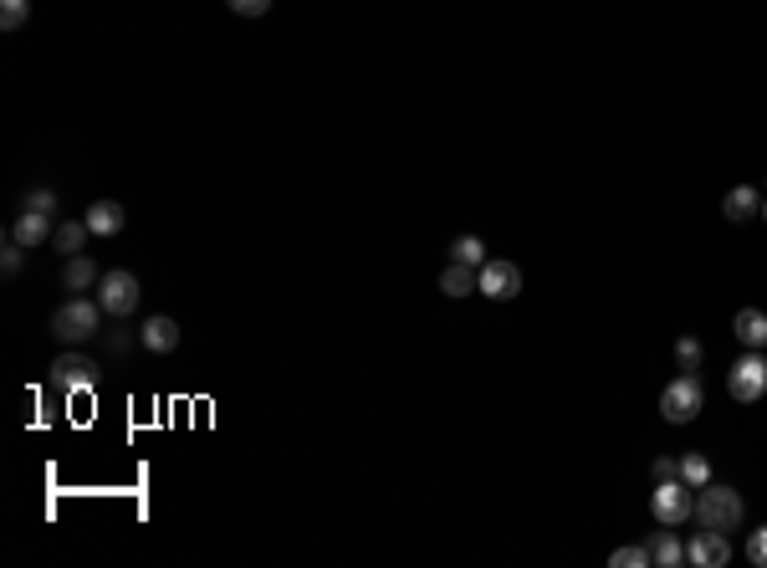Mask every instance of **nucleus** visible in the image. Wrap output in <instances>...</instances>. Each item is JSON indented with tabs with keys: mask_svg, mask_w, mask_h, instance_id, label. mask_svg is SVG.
<instances>
[{
	"mask_svg": "<svg viewBox=\"0 0 767 568\" xmlns=\"http://www.w3.org/2000/svg\"><path fill=\"white\" fill-rule=\"evenodd\" d=\"M675 476H681V482L696 492V487H706V482H711V461H706L701 451H686L681 461H675Z\"/></svg>",
	"mask_w": 767,
	"mask_h": 568,
	"instance_id": "a211bd4d",
	"label": "nucleus"
},
{
	"mask_svg": "<svg viewBox=\"0 0 767 568\" xmlns=\"http://www.w3.org/2000/svg\"><path fill=\"white\" fill-rule=\"evenodd\" d=\"M103 302H93V297H82V292H72L62 308L52 313V333L62 338V343H87L98 328H103Z\"/></svg>",
	"mask_w": 767,
	"mask_h": 568,
	"instance_id": "f03ea898",
	"label": "nucleus"
},
{
	"mask_svg": "<svg viewBox=\"0 0 767 568\" xmlns=\"http://www.w3.org/2000/svg\"><path fill=\"white\" fill-rule=\"evenodd\" d=\"M225 6H231L236 16H266V11H272V0H225Z\"/></svg>",
	"mask_w": 767,
	"mask_h": 568,
	"instance_id": "a878e982",
	"label": "nucleus"
},
{
	"mask_svg": "<svg viewBox=\"0 0 767 568\" xmlns=\"http://www.w3.org/2000/svg\"><path fill=\"white\" fill-rule=\"evenodd\" d=\"M440 292L445 297H471V292H481V272L476 267H461V261H450V267L440 272Z\"/></svg>",
	"mask_w": 767,
	"mask_h": 568,
	"instance_id": "ddd939ff",
	"label": "nucleus"
},
{
	"mask_svg": "<svg viewBox=\"0 0 767 568\" xmlns=\"http://www.w3.org/2000/svg\"><path fill=\"white\" fill-rule=\"evenodd\" d=\"M52 231H57V226H52V215L26 205V215L11 226V241H21V246H41V241H52Z\"/></svg>",
	"mask_w": 767,
	"mask_h": 568,
	"instance_id": "9d476101",
	"label": "nucleus"
},
{
	"mask_svg": "<svg viewBox=\"0 0 767 568\" xmlns=\"http://www.w3.org/2000/svg\"><path fill=\"white\" fill-rule=\"evenodd\" d=\"M762 215H767V200H762Z\"/></svg>",
	"mask_w": 767,
	"mask_h": 568,
	"instance_id": "c85d7f7f",
	"label": "nucleus"
},
{
	"mask_svg": "<svg viewBox=\"0 0 767 568\" xmlns=\"http://www.w3.org/2000/svg\"><path fill=\"white\" fill-rule=\"evenodd\" d=\"M727 558H732L727 533H711V528H701V533L686 543V563H696V568H727Z\"/></svg>",
	"mask_w": 767,
	"mask_h": 568,
	"instance_id": "1a4fd4ad",
	"label": "nucleus"
},
{
	"mask_svg": "<svg viewBox=\"0 0 767 568\" xmlns=\"http://www.w3.org/2000/svg\"><path fill=\"white\" fill-rule=\"evenodd\" d=\"M727 221H752V215H762V195L752 190V185H737V190H727Z\"/></svg>",
	"mask_w": 767,
	"mask_h": 568,
	"instance_id": "dca6fc26",
	"label": "nucleus"
},
{
	"mask_svg": "<svg viewBox=\"0 0 767 568\" xmlns=\"http://www.w3.org/2000/svg\"><path fill=\"white\" fill-rule=\"evenodd\" d=\"M701 354H706L701 338H681V343H675V364H681V369H696V364H701Z\"/></svg>",
	"mask_w": 767,
	"mask_h": 568,
	"instance_id": "5701e85b",
	"label": "nucleus"
},
{
	"mask_svg": "<svg viewBox=\"0 0 767 568\" xmlns=\"http://www.w3.org/2000/svg\"><path fill=\"white\" fill-rule=\"evenodd\" d=\"M650 512H655L660 528H686V517L696 512V497H691V487L681 482V476H665V482H655V492H650Z\"/></svg>",
	"mask_w": 767,
	"mask_h": 568,
	"instance_id": "7ed1b4c3",
	"label": "nucleus"
},
{
	"mask_svg": "<svg viewBox=\"0 0 767 568\" xmlns=\"http://www.w3.org/2000/svg\"><path fill=\"white\" fill-rule=\"evenodd\" d=\"M82 221L93 226V236H118L123 231V205L118 200H98V205H87Z\"/></svg>",
	"mask_w": 767,
	"mask_h": 568,
	"instance_id": "4468645a",
	"label": "nucleus"
},
{
	"mask_svg": "<svg viewBox=\"0 0 767 568\" xmlns=\"http://www.w3.org/2000/svg\"><path fill=\"white\" fill-rule=\"evenodd\" d=\"M98 302H103L108 318H128L133 308H139V277H133V272H103Z\"/></svg>",
	"mask_w": 767,
	"mask_h": 568,
	"instance_id": "423d86ee",
	"label": "nucleus"
},
{
	"mask_svg": "<svg viewBox=\"0 0 767 568\" xmlns=\"http://www.w3.org/2000/svg\"><path fill=\"white\" fill-rule=\"evenodd\" d=\"M609 563H614V568H645V563H650V543H645V548H614Z\"/></svg>",
	"mask_w": 767,
	"mask_h": 568,
	"instance_id": "4be33fe9",
	"label": "nucleus"
},
{
	"mask_svg": "<svg viewBox=\"0 0 767 568\" xmlns=\"http://www.w3.org/2000/svg\"><path fill=\"white\" fill-rule=\"evenodd\" d=\"M93 282H103V272L93 267V261H87L82 251H77V256H67V267H62V287H67V292H87Z\"/></svg>",
	"mask_w": 767,
	"mask_h": 568,
	"instance_id": "2eb2a0df",
	"label": "nucleus"
},
{
	"mask_svg": "<svg viewBox=\"0 0 767 568\" xmlns=\"http://www.w3.org/2000/svg\"><path fill=\"white\" fill-rule=\"evenodd\" d=\"M650 563L655 568H681L686 563V543L675 538V533H655L650 538Z\"/></svg>",
	"mask_w": 767,
	"mask_h": 568,
	"instance_id": "f3484780",
	"label": "nucleus"
},
{
	"mask_svg": "<svg viewBox=\"0 0 767 568\" xmlns=\"http://www.w3.org/2000/svg\"><path fill=\"white\" fill-rule=\"evenodd\" d=\"M517 292H522V267H517V261H486V267H481V297L512 302Z\"/></svg>",
	"mask_w": 767,
	"mask_h": 568,
	"instance_id": "0eeeda50",
	"label": "nucleus"
},
{
	"mask_svg": "<svg viewBox=\"0 0 767 568\" xmlns=\"http://www.w3.org/2000/svg\"><path fill=\"white\" fill-rule=\"evenodd\" d=\"M450 261H461V267H486V246H481V236H456L450 241Z\"/></svg>",
	"mask_w": 767,
	"mask_h": 568,
	"instance_id": "aec40b11",
	"label": "nucleus"
},
{
	"mask_svg": "<svg viewBox=\"0 0 767 568\" xmlns=\"http://www.w3.org/2000/svg\"><path fill=\"white\" fill-rule=\"evenodd\" d=\"M87 236H93V226H87V221H62V226L52 231V246H57L62 256H77Z\"/></svg>",
	"mask_w": 767,
	"mask_h": 568,
	"instance_id": "6ab92c4d",
	"label": "nucleus"
},
{
	"mask_svg": "<svg viewBox=\"0 0 767 568\" xmlns=\"http://www.w3.org/2000/svg\"><path fill=\"white\" fill-rule=\"evenodd\" d=\"M650 471H655V482H665V476H675V461H670V456H655Z\"/></svg>",
	"mask_w": 767,
	"mask_h": 568,
	"instance_id": "cd10ccee",
	"label": "nucleus"
},
{
	"mask_svg": "<svg viewBox=\"0 0 767 568\" xmlns=\"http://www.w3.org/2000/svg\"><path fill=\"white\" fill-rule=\"evenodd\" d=\"M26 205H31V210H47V215H52V210H57V195H52V190H36Z\"/></svg>",
	"mask_w": 767,
	"mask_h": 568,
	"instance_id": "bb28decb",
	"label": "nucleus"
},
{
	"mask_svg": "<svg viewBox=\"0 0 767 568\" xmlns=\"http://www.w3.org/2000/svg\"><path fill=\"white\" fill-rule=\"evenodd\" d=\"M52 384L67 389V395H72V389H93V384H98V364L87 359V354H62V359L52 364Z\"/></svg>",
	"mask_w": 767,
	"mask_h": 568,
	"instance_id": "6e6552de",
	"label": "nucleus"
},
{
	"mask_svg": "<svg viewBox=\"0 0 767 568\" xmlns=\"http://www.w3.org/2000/svg\"><path fill=\"white\" fill-rule=\"evenodd\" d=\"M747 558H752L757 568H767V528H757V533L747 538Z\"/></svg>",
	"mask_w": 767,
	"mask_h": 568,
	"instance_id": "393cba45",
	"label": "nucleus"
},
{
	"mask_svg": "<svg viewBox=\"0 0 767 568\" xmlns=\"http://www.w3.org/2000/svg\"><path fill=\"white\" fill-rule=\"evenodd\" d=\"M732 333H737L742 348H767V313L762 308H742L732 318Z\"/></svg>",
	"mask_w": 767,
	"mask_h": 568,
	"instance_id": "f8f14e48",
	"label": "nucleus"
},
{
	"mask_svg": "<svg viewBox=\"0 0 767 568\" xmlns=\"http://www.w3.org/2000/svg\"><path fill=\"white\" fill-rule=\"evenodd\" d=\"M727 395H732L737 405H752V400L767 395V359L757 354V348H747V354L727 369Z\"/></svg>",
	"mask_w": 767,
	"mask_h": 568,
	"instance_id": "39448f33",
	"label": "nucleus"
},
{
	"mask_svg": "<svg viewBox=\"0 0 767 568\" xmlns=\"http://www.w3.org/2000/svg\"><path fill=\"white\" fill-rule=\"evenodd\" d=\"M31 16V0H0V31H21Z\"/></svg>",
	"mask_w": 767,
	"mask_h": 568,
	"instance_id": "412c9836",
	"label": "nucleus"
},
{
	"mask_svg": "<svg viewBox=\"0 0 767 568\" xmlns=\"http://www.w3.org/2000/svg\"><path fill=\"white\" fill-rule=\"evenodd\" d=\"M21 261H26V246H21V241H6V251H0V272H6V277H21Z\"/></svg>",
	"mask_w": 767,
	"mask_h": 568,
	"instance_id": "b1692460",
	"label": "nucleus"
},
{
	"mask_svg": "<svg viewBox=\"0 0 767 568\" xmlns=\"http://www.w3.org/2000/svg\"><path fill=\"white\" fill-rule=\"evenodd\" d=\"M144 348H149V354H174V348H179V323L174 318H164V313H154L149 323H144Z\"/></svg>",
	"mask_w": 767,
	"mask_h": 568,
	"instance_id": "9b49d317",
	"label": "nucleus"
},
{
	"mask_svg": "<svg viewBox=\"0 0 767 568\" xmlns=\"http://www.w3.org/2000/svg\"><path fill=\"white\" fill-rule=\"evenodd\" d=\"M701 405H706V395H701V379L686 369L675 384H665V395H660V415L670 420V425H691L696 415H701Z\"/></svg>",
	"mask_w": 767,
	"mask_h": 568,
	"instance_id": "20e7f679",
	"label": "nucleus"
},
{
	"mask_svg": "<svg viewBox=\"0 0 767 568\" xmlns=\"http://www.w3.org/2000/svg\"><path fill=\"white\" fill-rule=\"evenodd\" d=\"M696 528H711V533H737L742 528V492L721 487V482H706L696 487Z\"/></svg>",
	"mask_w": 767,
	"mask_h": 568,
	"instance_id": "f257e3e1",
	"label": "nucleus"
}]
</instances>
